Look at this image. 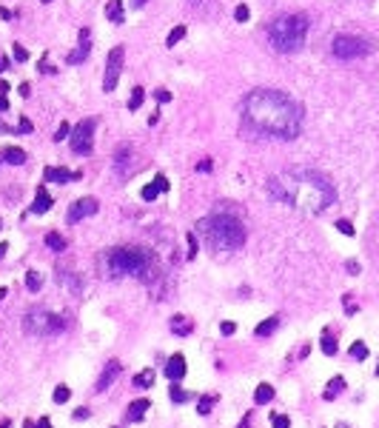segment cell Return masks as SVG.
<instances>
[{"mask_svg":"<svg viewBox=\"0 0 379 428\" xmlns=\"http://www.w3.org/2000/svg\"><path fill=\"white\" fill-rule=\"evenodd\" d=\"M268 191L274 200L302 211V214H319L328 206H334L336 191L328 177L316 168H291L279 172L268 180Z\"/></svg>","mask_w":379,"mask_h":428,"instance_id":"cell-1","label":"cell"},{"mask_svg":"<svg viewBox=\"0 0 379 428\" xmlns=\"http://www.w3.org/2000/svg\"><path fill=\"white\" fill-rule=\"evenodd\" d=\"M245 117L257 131L271 134V137H282V140H294L302 126L300 106L285 92H277V89L251 92L248 100H245Z\"/></svg>","mask_w":379,"mask_h":428,"instance_id":"cell-2","label":"cell"},{"mask_svg":"<svg viewBox=\"0 0 379 428\" xmlns=\"http://www.w3.org/2000/svg\"><path fill=\"white\" fill-rule=\"evenodd\" d=\"M197 229L202 232V237L208 240V246L214 248V251H237L245 243L243 220L237 217V214H228V211H214Z\"/></svg>","mask_w":379,"mask_h":428,"instance_id":"cell-3","label":"cell"},{"mask_svg":"<svg viewBox=\"0 0 379 428\" xmlns=\"http://www.w3.org/2000/svg\"><path fill=\"white\" fill-rule=\"evenodd\" d=\"M108 277H140L149 283L154 277V254L140 246H120L111 248L106 257Z\"/></svg>","mask_w":379,"mask_h":428,"instance_id":"cell-4","label":"cell"},{"mask_svg":"<svg viewBox=\"0 0 379 428\" xmlns=\"http://www.w3.org/2000/svg\"><path fill=\"white\" fill-rule=\"evenodd\" d=\"M305 35H308V17L305 15H282V17H277V20L271 23V29H268L271 46L277 51H282V54L302 49Z\"/></svg>","mask_w":379,"mask_h":428,"instance_id":"cell-5","label":"cell"},{"mask_svg":"<svg viewBox=\"0 0 379 428\" xmlns=\"http://www.w3.org/2000/svg\"><path fill=\"white\" fill-rule=\"evenodd\" d=\"M23 328L35 337H54V334L66 331V317L54 311H46V308H32L23 320Z\"/></svg>","mask_w":379,"mask_h":428,"instance_id":"cell-6","label":"cell"},{"mask_svg":"<svg viewBox=\"0 0 379 428\" xmlns=\"http://www.w3.org/2000/svg\"><path fill=\"white\" fill-rule=\"evenodd\" d=\"M331 51H334L339 60H354V58L368 54V51H371V43L362 40V37H354V35H339V37H334Z\"/></svg>","mask_w":379,"mask_h":428,"instance_id":"cell-7","label":"cell"},{"mask_svg":"<svg viewBox=\"0 0 379 428\" xmlns=\"http://www.w3.org/2000/svg\"><path fill=\"white\" fill-rule=\"evenodd\" d=\"M92 134H94V120L89 117V120H80L77 126L72 129V137H69V143H72V152L74 154H92Z\"/></svg>","mask_w":379,"mask_h":428,"instance_id":"cell-8","label":"cell"},{"mask_svg":"<svg viewBox=\"0 0 379 428\" xmlns=\"http://www.w3.org/2000/svg\"><path fill=\"white\" fill-rule=\"evenodd\" d=\"M123 58H126L123 46H114V49L108 51V60H106V77H103V92H114L117 80H120V72H123Z\"/></svg>","mask_w":379,"mask_h":428,"instance_id":"cell-9","label":"cell"},{"mask_svg":"<svg viewBox=\"0 0 379 428\" xmlns=\"http://www.w3.org/2000/svg\"><path fill=\"white\" fill-rule=\"evenodd\" d=\"M94 211H97V200H94V197H80V200H77L74 206H69L66 223H69V225H74V223H80V220L92 217Z\"/></svg>","mask_w":379,"mask_h":428,"instance_id":"cell-10","label":"cell"},{"mask_svg":"<svg viewBox=\"0 0 379 428\" xmlns=\"http://www.w3.org/2000/svg\"><path fill=\"white\" fill-rule=\"evenodd\" d=\"M89 51H92V37H89V29H80V43L74 51L66 54V63H83L89 58Z\"/></svg>","mask_w":379,"mask_h":428,"instance_id":"cell-11","label":"cell"},{"mask_svg":"<svg viewBox=\"0 0 379 428\" xmlns=\"http://www.w3.org/2000/svg\"><path fill=\"white\" fill-rule=\"evenodd\" d=\"M117 377H120V363H117V360H111V363L103 365V374H100V380H97V385H94V391H97V394L108 391V385L114 383Z\"/></svg>","mask_w":379,"mask_h":428,"instance_id":"cell-12","label":"cell"},{"mask_svg":"<svg viewBox=\"0 0 379 428\" xmlns=\"http://www.w3.org/2000/svg\"><path fill=\"white\" fill-rule=\"evenodd\" d=\"M165 377L171 380V383H177V380L186 377V357H183V354H171V357H168V363H165Z\"/></svg>","mask_w":379,"mask_h":428,"instance_id":"cell-13","label":"cell"},{"mask_svg":"<svg viewBox=\"0 0 379 428\" xmlns=\"http://www.w3.org/2000/svg\"><path fill=\"white\" fill-rule=\"evenodd\" d=\"M74 177H80L77 172H69V168H54V166H49L43 172V180L46 183H69V180H74Z\"/></svg>","mask_w":379,"mask_h":428,"instance_id":"cell-14","label":"cell"},{"mask_svg":"<svg viewBox=\"0 0 379 428\" xmlns=\"http://www.w3.org/2000/svg\"><path fill=\"white\" fill-rule=\"evenodd\" d=\"M149 408H151V403H149L145 397L134 400V403L129 406V411H126V420H129V422H140V420H143V414L149 411Z\"/></svg>","mask_w":379,"mask_h":428,"instance_id":"cell-15","label":"cell"},{"mask_svg":"<svg viewBox=\"0 0 379 428\" xmlns=\"http://www.w3.org/2000/svg\"><path fill=\"white\" fill-rule=\"evenodd\" d=\"M49 209H51V194L43 189V186H40V189H37L35 203H32V211H35V214H46Z\"/></svg>","mask_w":379,"mask_h":428,"instance_id":"cell-16","label":"cell"},{"mask_svg":"<svg viewBox=\"0 0 379 428\" xmlns=\"http://www.w3.org/2000/svg\"><path fill=\"white\" fill-rule=\"evenodd\" d=\"M274 400V388H271V383H259L257 385V391H254V403L257 406H268Z\"/></svg>","mask_w":379,"mask_h":428,"instance_id":"cell-17","label":"cell"},{"mask_svg":"<svg viewBox=\"0 0 379 428\" xmlns=\"http://www.w3.org/2000/svg\"><path fill=\"white\" fill-rule=\"evenodd\" d=\"M3 160L12 163V166H20V163H26V152L17 149V146H6V149H3Z\"/></svg>","mask_w":379,"mask_h":428,"instance_id":"cell-18","label":"cell"},{"mask_svg":"<svg viewBox=\"0 0 379 428\" xmlns=\"http://www.w3.org/2000/svg\"><path fill=\"white\" fill-rule=\"evenodd\" d=\"M106 17H108L111 23H123V20H126V15H123V0H108Z\"/></svg>","mask_w":379,"mask_h":428,"instance_id":"cell-19","label":"cell"},{"mask_svg":"<svg viewBox=\"0 0 379 428\" xmlns=\"http://www.w3.org/2000/svg\"><path fill=\"white\" fill-rule=\"evenodd\" d=\"M342 388H345V377H334L328 385H325V394H322V397H325V400H334L336 394H342Z\"/></svg>","mask_w":379,"mask_h":428,"instance_id":"cell-20","label":"cell"},{"mask_svg":"<svg viewBox=\"0 0 379 428\" xmlns=\"http://www.w3.org/2000/svg\"><path fill=\"white\" fill-rule=\"evenodd\" d=\"M277 326H279V317H268V320H263V323H259L254 334H257V337H268V334L277 331Z\"/></svg>","mask_w":379,"mask_h":428,"instance_id":"cell-21","label":"cell"},{"mask_svg":"<svg viewBox=\"0 0 379 428\" xmlns=\"http://www.w3.org/2000/svg\"><path fill=\"white\" fill-rule=\"evenodd\" d=\"M134 385L137 388H151L154 385V368H145L140 374H134Z\"/></svg>","mask_w":379,"mask_h":428,"instance_id":"cell-22","label":"cell"},{"mask_svg":"<svg viewBox=\"0 0 379 428\" xmlns=\"http://www.w3.org/2000/svg\"><path fill=\"white\" fill-rule=\"evenodd\" d=\"M171 331L174 334H183V337H186V334H191V323H188L186 317H171Z\"/></svg>","mask_w":379,"mask_h":428,"instance_id":"cell-23","label":"cell"},{"mask_svg":"<svg viewBox=\"0 0 379 428\" xmlns=\"http://www.w3.org/2000/svg\"><path fill=\"white\" fill-rule=\"evenodd\" d=\"M26 289L35 291V294L43 289V277H40V271H26Z\"/></svg>","mask_w":379,"mask_h":428,"instance_id":"cell-24","label":"cell"},{"mask_svg":"<svg viewBox=\"0 0 379 428\" xmlns=\"http://www.w3.org/2000/svg\"><path fill=\"white\" fill-rule=\"evenodd\" d=\"M46 246H49L51 251H66V240L60 237L57 232H49L46 234Z\"/></svg>","mask_w":379,"mask_h":428,"instance_id":"cell-25","label":"cell"},{"mask_svg":"<svg viewBox=\"0 0 379 428\" xmlns=\"http://www.w3.org/2000/svg\"><path fill=\"white\" fill-rule=\"evenodd\" d=\"M319 349H322V354H328V357H334V354H336V340L331 337L328 331L322 334V340H319Z\"/></svg>","mask_w":379,"mask_h":428,"instance_id":"cell-26","label":"cell"},{"mask_svg":"<svg viewBox=\"0 0 379 428\" xmlns=\"http://www.w3.org/2000/svg\"><path fill=\"white\" fill-rule=\"evenodd\" d=\"M183 37H186V26H174V29L168 32V37H165V46H177Z\"/></svg>","mask_w":379,"mask_h":428,"instance_id":"cell-27","label":"cell"},{"mask_svg":"<svg viewBox=\"0 0 379 428\" xmlns=\"http://www.w3.org/2000/svg\"><path fill=\"white\" fill-rule=\"evenodd\" d=\"M69 397H72V388H69V385H57V388H54V394H51V400H54L57 406H63Z\"/></svg>","mask_w":379,"mask_h":428,"instance_id":"cell-28","label":"cell"},{"mask_svg":"<svg viewBox=\"0 0 379 428\" xmlns=\"http://www.w3.org/2000/svg\"><path fill=\"white\" fill-rule=\"evenodd\" d=\"M143 97H145V92L140 86H134V92H131V97H129V109L134 111V109H140L143 106Z\"/></svg>","mask_w":379,"mask_h":428,"instance_id":"cell-29","label":"cell"},{"mask_svg":"<svg viewBox=\"0 0 379 428\" xmlns=\"http://www.w3.org/2000/svg\"><path fill=\"white\" fill-rule=\"evenodd\" d=\"M168 397H171V403H186V400L191 397V394H188V391H183V388H180V385L174 383L171 388H168Z\"/></svg>","mask_w":379,"mask_h":428,"instance_id":"cell-30","label":"cell"},{"mask_svg":"<svg viewBox=\"0 0 379 428\" xmlns=\"http://www.w3.org/2000/svg\"><path fill=\"white\" fill-rule=\"evenodd\" d=\"M351 357H354V360H359V363H362L365 357H368V346H365V343H354V346H351V351H348Z\"/></svg>","mask_w":379,"mask_h":428,"instance_id":"cell-31","label":"cell"},{"mask_svg":"<svg viewBox=\"0 0 379 428\" xmlns=\"http://www.w3.org/2000/svg\"><path fill=\"white\" fill-rule=\"evenodd\" d=\"M157 194H160V189L154 186V183H149V186H143V191H140V197H143L145 203H151V200H157Z\"/></svg>","mask_w":379,"mask_h":428,"instance_id":"cell-32","label":"cell"},{"mask_svg":"<svg viewBox=\"0 0 379 428\" xmlns=\"http://www.w3.org/2000/svg\"><path fill=\"white\" fill-rule=\"evenodd\" d=\"M214 403H217V397H200V406H197V411H200L202 417H206V414H211Z\"/></svg>","mask_w":379,"mask_h":428,"instance_id":"cell-33","label":"cell"},{"mask_svg":"<svg viewBox=\"0 0 379 428\" xmlns=\"http://www.w3.org/2000/svg\"><path fill=\"white\" fill-rule=\"evenodd\" d=\"M188 260H194V257H197V251H200V246H197V234L194 232H188Z\"/></svg>","mask_w":379,"mask_h":428,"instance_id":"cell-34","label":"cell"},{"mask_svg":"<svg viewBox=\"0 0 379 428\" xmlns=\"http://www.w3.org/2000/svg\"><path fill=\"white\" fill-rule=\"evenodd\" d=\"M251 17V12H248V6H245V3H240V6L234 9V20L237 23H245Z\"/></svg>","mask_w":379,"mask_h":428,"instance_id":"cell-35","label":"cell"},{"mask_svg":"<svg viewBox=\"0 0 379 428\" xmlns=\"http://www.w3.org/2000/svg\"><path fill=\"white\" fill-rule=\"evenodd\" d=\"M336 229H339L345 237H354V234H357V232H354V225H351L348 220H336Z\"/></svg>","mask_w":379,"mask_h":428,"instance_id":"cell-36","label":"cell"},{"mask_svg":"<svg viewBox=\"0 0 379 428\" xmlns=\"http://www.w3.org/2000/svg\"><path fill=\"white\" fill-rule=\"evenodd\" d=\"M274 428H291V420H288L285 414H274Z\"/></svg>","mask_w":379,"mask_h":428,"instance_id":"cell-37","label":"cell"},{"mask_svg":"<svg viewBox=\"0 0 379 428\" xmlns=\"http://www.w3.org/2000/svg\"><path fill=\"white\" fill-rule=\"evenodd\" d=\"M66 137H72V126H69V123H60L57 134H54V140L60 143V140H66Z\"/></svg>","mask_w":379,"mask_h":428,"instance_id":"cell-38","label":"cell"},{"mask_svg":"<svg viewBox=\"0 0 379 428\" xmlns=\"http://www.w3.org/2000/svg\"><path fill=\"white\" fill-rule=\"evenodd\" d=\"M129 152H131L129 146H123V149H120V154H117V168H123L126 163H129Z\"/></svg>","mask_w":379,"mask_h":428,"instance_id":"cell-39","label":"cell"},{"mask_svg":"<svg viewBox=\"0 0 379 428\" xmlns=\"http://www.w3.org/2000/svg\"><path fill=\"white\" fill-rule=\"evenodd\" d=\"M154 97H157V103H171V92H168V89H157Z\"/></svg>","mask_w":379,"mask_h":428,"instance_id":"cell-40","label":"cell"},{"mask_svg":"<svg viewBox=\"0 0 379 428\" xmlns=\"http://www.w3.org/2000/svg\"><path fill=\"white\" fill-rule=\"evenodd\" d=\"M15 60H20V63H26V60H29V51L23 49L20 43H15Z\"/></svg>","mask_w":379,"mask_h":428,"instance_id":"cell-41","label":"cell"},{"mask_svg":"<svg viewBox=\"0 0 379 428\" xmlns=\"http://www.w3.org/2000/svg\"><path fill=\"white\" fill-rule=\"evenodd\" d=\"M154 186H157L160 191H168V180H165V175H157V177H154Z\"/></svg>","mask_w":379,"mask_h":428,"instance_id":"cell-42","label":"cell"},{"mask_svg":"<svg viewBox=\"0 0 379 428\" xmlns=\"http://www.w3.org/2000/svg\"><path fill=\"white\" fill-rule=\"evenodd\" d=\"M17 129L29 134V131H32V120H26V117H20V123H17Z\"/></svg>","mask_w":379,"mask_h":428,"instance_id":"cell-43","label":"cell"},{"mask_svg":"<svg viewBox=\"0 0 379 428\" xmlns=\"http://www.w3.org/2000/svg\"><path fill=\"white\" fill-rule=\"evenodd\" d=\"M220 331L225 334V337H228V334H234V331H237V326H234V323H222V326H220Z\"/></svg>","mask_w":379,"mask_h":428,"instance_id":"cell-44","label":"cell"},{"mask_svg":"<svg viewBox=\"0 0 379 428\" xmlns=\"http://www.w3.org/2000/svg\"><path fill=\"white\" fill-rule=\"evenodd\" d=\"M89 414H92L89 408H77V411H74V420H86Z\"/></svg>","mask_w":379,"mask_h":428,"instance_id":"cell-45","label":"cell"},{"mask_svg":"<svg viewBox=\"0 0 379 428\" xmlns=\"http://www.w3.org/2000/svg\"><path fill=\"white\" fill-rule=\"evenodd\" d=\"M348 271H351V274H359V263L357 260H348Z\"/></svg>","mask_w":379,"mask_h":428,"instance_id":"cell-46","label":"cell"},{"mask_svg":"<svg viewBox=\"0 0 379 428\" xmlns=\"http://www.w3.org/2000/svg\"><path fill=\"white\" fill-rule=\"evenodd\" d=\"M197 168H200V172H211V160H202V163H200Z\"/></svg>","mask_w":379,"mask_h":428,"instance_id":"cell-47","label":"cell"},{"mask_svg":"<svg viewBox=\"0 0 379 428\" xmlns=\"http://www.w3.org/2000/svg\"><path fill=\"white\" fill-rule=\"evenodd\" d=\"M9 109V100H6V95H0V111H6Z\"/></svg>","mask_w":379,"mask_h":428,"instance_id":"cell-48","label":"cell"},{"mask_svg":"<svg viewBox=\"0 0 379 428\" xmlns=\"http://www.w3.org/2000/svg\"><path fill=\"white\" fill-rule=\"evenodd\" d=\"M29 89H32L29 83H20V95H23V97H29Z\"/></svg>","mask_w":379,"mask_h":428,"instance_id":"cell-49","label":"cell"},{"mask_svg":"<svg viewBox=\"0 0 379 428\" xmlns=\"http://www.w3.org/2000/svg\"><path fill=\"white\" fill-rule=\"evenodd\" d=\"M6 251H9V246H6V243H0V260L6 257Z\"/></svg>","mask_w":379,"mask_h":428,"instance_id":"cell-50","label":"cell"},{"mask_svg":"<svg viewBox=\"0 0 379 428\" xmlns=\"http://www.w3.org/2000/svg\"><path fill=\"white\" fill-rule=\"evenodd\" d=\"M37 428H51V422H49V420H46V417H43V420L37 422Z\"/></svg>","mask_w":379,"mask_h":428,"instance_id":"cell-51","label":"cell"},{"mask_svg":"<svg viewBox=\"0 0 379 428\" xmlns=\"http://www.w3.org/2000/svg\"><path fill=\"white\" fill-rule=\"evenodd\" d=\"M0 72H6V58H0Z\"/></svg>","mask_w":379,"mask_h":428,"instance_id":"cell-52","label":"cell"},{"mask_svg":"<svg viewBox=\"0 0 379 428\" xmlns=\"http://www.w3.org/2000/svg\"><path fill=\"white\" fill-rule=\"evenodd\" d=\"M23 428H37V425H35L32 420H26V422H23Z\"/></svg>","mask_w":379,"mask_h":428,"instance_id":"cell-53","label":"cell"},{"mask_svg":"<svg viewBox=\"0 0 379 428\" xmlns=\"http://www.w3.org/2000/svg\"><path fill=\"white\" fill-rule=\"evenodd\" d=\"M131 3H134L137 9H140V6H145V0H131Z\"/></svg>","mask_w":379,"mask_h":428,"instance_id":"cell-54","label":"cell"},{"mask_svg":"<svg viewBox=\"0 0 379 428\" xmlns=\"http://www.w3.org/2000/svg\"><path fill=\"white\" fill-rule=\"evenodd\" d=\"M43 3H51V0H43Z\"/></svg>","mask_w":379,"mask_h":428,"instance_id":"cell-55","label":"cell"},{"mask_svg":"<svg viewBox=\"0 0 379 428\" xmlns=\"http://www.w3.org/2000/svg\"><path fill=\"white\" fill-rule=\"evenodd\" d=\"M376 374H379V365H376Z\"/></svg>","mask_w":379,"mask_h":428,"instance_id":"cell-56","label":"cell"}]
</instances>
